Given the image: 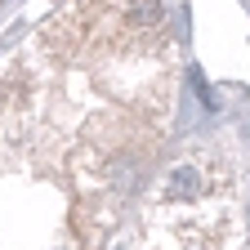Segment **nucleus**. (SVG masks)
<instances>
[{"mask_svg":"<svg viewBox=\"0 0 250 250\" xmlns=\"http://www.w3.org/2000/svg\"><path fill=\"white\" fill-rule=\"evenodd\" d=\"M201 197V170L197 166H174L166 179V201H197Z\"/></svg>","mask_w":250,"mask_h":250,"instance_id":"1","label":"nucleus"},{"mask_svg":"<svg viewBox=\"0 0 250 250\" xmlns=\"http://www.w3.org/2000/svg\"><path fill=\"white\" fill-rule=\"evenodd\" d=\"M130 22L134 27H156L161 22V5H156V0H134L130 5Z\"/></svg>","mask_w":250,"mask_h":250,"instance_id":"2","label":"nucleus"}]
</instances>
